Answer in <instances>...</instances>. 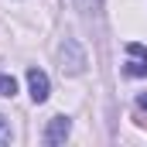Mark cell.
Wrapping results in <instances>:
<instances>
[{
	"mask_svg": "<svg viewBox=\"0 0 147 147\" xmlns=\"http://www.w3.org/2000/svg\"><path fill=\"white\" fill-rule=\"evenodd\" d=\"M82 69H86V55H82L79 41H75V38H65V45H62V72L79 75Z\"/></svg>",
	"mask_w": 147,
	"mask_h": 147,
	"instance_id": "6da1fadb",
	"label": "cell"
},
{
	"mask_svg": "<svg viewBox=\"0 0 147 147\" xmlns=\"http://www.w3.org/2000/svg\"><path fill=\"white\" fill-rule=\"evenodd\" d=\"M72 134V120L69 116H51L45 127V144H65Z\"/></svg>",
	"mask_w": 147,
	"mask_h": 147,
	"instance_id": "7a4b0ae2",
	"label": "cell"
},
{
	"mask_svg": "<svg viewBox=\"0 0 147 147\" xmlns=\"http://www.w3.org/2000/svg\"><path fill=\"white\" fill-rule=\"evenodd\" d=\"M127 55L134 58L123 72L127 75H134V79H140V75H147V48L144 45H137V41H127Z\"/></svg>",
	"mask_w": 147,
	"mask_h": 147,
	"instance_id": "3957f363",
	"label": "cell"
},
{
	"mask_svg": "<svg viewBox=\"0 0 147 147\" xmlns=\"http://www.w3.org/2000/svg\"><path fill=\"white\" fill-rule=\"evenodd\" d=\"M28 89H31V99L34 103H45L51 96V82H48V75L41 72V69H28Z\"/></svg>",
	"mask_w": 147,
	"mask_h": 147,
	"instance_id": "277c9868",
	"label": "cell"
},
{
	"mask_svg": "<svg viewBox=\"0 0 147 147\" xmlns=\"http://www.w3.org/2000/svg\"><path fill=\"white\" fill-rule=\"evenodd\" d=\"M0 96H17V79L14 75H0Z\"/></svg>",
	"mask_w": 147,
	"mask_h": 147,
	"instance_id": "5b68a950",
	"label": "cell"
},
{
	"mask_svg": "<svg viewBox=\"0 0 147 147\" xmlns=\"http://www.w3.org/2000/svg\"><path fill=\"white\" fill-rule=\"evenodd\" d=\"M10 140H14V130H10V123L0 116V147H3V144H10Z\"/></svg>",
	"mask_w": 147,
	"mask_h": 147,
	"instance_id": "8992f818",
	"label": "cell"
},
{
	"mask_svg": "<svg viewBox=\"0 0 147 147\" xmlns=\"http://www.w3.org/2000/svg\"><path fill=\"white\" fill-rule=\"evenodd\" d=\"M79 7H82L86 14H96V10H99V0H79Z\"/></svg>",
	"mask_w": 147,
	"mask_h": 147,
	"instance_id": "52a82bcc",
	"label": "cell"
}]
</instances>
